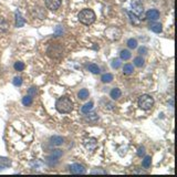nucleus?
<instances>
[{
	"mask_svg": "<svg viewBox=\"0 0 177 177\" xmlns=\"http://www.w3.org/2000/svg\"><path fill=\"white\" fill-rule=\"evenodd\" d=\"M84 146L88 151H94L96 148V146H98V142H96L95 138H88V140L84 141Z\"/></svg>",
	"mask_w": 177,
	"mask_h": 177,
	"instance_id": "8",
	"label": "nucleus"
},
{
	"mask_svg": "<svg viewBox=\"0 0 177 177\" xmlns=\"http://www.w3.org/2000/svg\"><path fill=\"white\" fill-rule=\"evenodd\" d=\"M138 52H140V53H142V54H146L147 49H146V48H145V47H142V48H140V50H138Z\"/></svg>",
	"mask_w": 177,
	"mask_h": 177,
	"instance_id": "36",
	"label": "nucleus"
},
{
	"mask_svg": "<svg viewBox=\"0 0 177 177\" xmlns=\"http://www.w3.org/2000/svg\"><path fill=\"white\" fill-rule=\"evenodd\" d=\"M92 174H106V172L102 171V169H93V171H92Z\"/></svg>",
	"mask_w": 177,
	"mask_h": 177,
	"instance_id": "35",
	"label": "nucleus"
},
{
	"mask_svg": "<svg viewBox=\"0 0 177 177\" xmlns=\"http://www.w3.org/2000/svg\"><path fill=\"white\" fill-rule=\"evenodd\" d=\"M153 105H154V99H153L151 95L144 94L138 99V106H140L142 110L148 111L152 109Z\"/></svg>",
	"mask_w": 177,
	"mask_h": 177,
	"instance_id": "4",
	"label": "nucleus"
},
{
	"mask_svg": "<svg viewBox=\"0 0 177 177\" xmlns=\"http://www.w3.org/2000/svg\"><path fill=\"white\" fill-rule=\"evenodd\" d=\"M121 60L120 59H114L113 61H112V68L113 69H119L120 67H121Z\"/></svg>",
	"mask_w": 177,
	"mask_h": 177,
	"instance_id": "32",
	"label": "nucleus"
},
{
	"mask_svg": "<svg viewBox=\"0 0 177 177\" xmlns=\"http://www.w3.org/2000/svg\"><path fill=\"white\" fill-rule=\"evenodd\" d=\"M121 95H122V92L121 90L117 88H114L112 91H111V98L113 99V100H117V99L121 98Z\"/></svg>",
	"mask_w": 177,
	"mask_h": 177,
	"instance_id": "16",
	"label": "nucleus"
},
{
	"mask_svg": "<svg viewBox=\"0 0 177 177\" xmlns=\"http://www.w3.org/2000/svg\"><path fill=\"white\" fill-rule=\"evenodd\" d=\"M22 104L25 105V106H30L31 104H32V96L30 95H26L22 98Z\"/></svg>",
	"mask_w": 177,
	"mask_h": 177,
	"instance_id": "21",
	"label": "nucleus"
},
{
	"mask_svg": "<svg viewBox=\"0 0 177 177\" xmlns=\"http://www.w3.org/2000/svg\"><path fill=\"white\" fill-rule=\"evenodd\" d=\"M8 28H9V23L6 21V19H3L0 17V33L6 32V31L8 30Z\"/></svg>",
	"mask_w": 177,
	"mask_h": 177,
	"instance_id": "14",
	"label": "nucleus"
},
{
	"mask_svg": "<svg viewBox=\"0 0 177 177\" xmlns=\"http://www.w3.org/2000/svg\"><path fill=\"white\" fill-rule=\"evenodd\" d=\"M12 83H13V85L20 86L22 84V78H20V76H16L15 79L12 80Z\"/></svg>",
	"mask_w": 177,
	"mask_h": 177,
	"instance_id": "31",
	"label": "nucleus"
},
{
	"mask_svg": "<svg viewBox=\"0 0 177 177\" xmlns=\"http://www.w3.org/2000/svg\"><path fill=\"white\" fill-rule=\"evenodd\" d=\"M15 16H16V27L17 28L23 27L25 23H26V20L23 19V17L21 16V13L19 12V11H16Z\"/></svg>",
	"mask_w": 177,
	"mask_h": 177,
	"instance_id": "11",
	"label": "nucleus"
},
{
	"mask_svg": "<svg viewBox=\"0 0 177 177\" xmlns=\"http://www.w3.org/2000/svg\"><path fill=\"white\" fill-rule=\"evenodd\" d=\"M133 72H134V67L132 64L127 63L124 65V68H123V73L125 74V75H131Z\"/></svg>",
	"mask_w": 177,
	"mask_h": 177,
	"instance_id": "15",
	"label": "nucleus"
},
{
	"mask_svg": "<svg viewBox=\"0 0 177 177\" xmlns=\"http://www.w3.org/2000/svg\"><path fill=\"white\" fill-rule=\"evenodd\" d=\"M105 37L107 38L111 41H116V40H120L122 37V31L121 29L117 27H110L105 30Z\"/></svg>",
	"mask_w": 177,
	"mask_h": 177,
	"instance_id": "6",
	"label": "nucleus"
},
{
	"mask_svg": "<svg viewBox=\"0 0 177 177\" xmlns=\"http://www.w3.org/2000/svg\"><path fill=\"white\" fill-rule=\"evenodd\" d=\"M126 3L128 5V8L125 9L126 11L134 13L137 17H142L144 12V7L141 2V0H125Z\"/></svg>",
	"mask_w": 177,
	"mask_h": 177,
	"instance_id": "2",
	"label": "nucleus"
},
{
	"mask_svg": "<svg viewBox=\"0 0 177 177\" xmlns=\"http://www.w3.org/2000/svg\"><path fill=\"white\" fill-rule=\"evenodd\" d=\"M150 29L156 33H159V32H162L163 28H162V25L161 23H153V25L150 26Z\"/></svg>",
	"mask_w": 177,
	"mask_h": 177,
	"instance_id": "18",
	"label": "nucleus"
},
{
	"mask_svg": "<svg viewBox=\"0 0 177 177\" xmlns=\"http://www.w3.org/2000/svg\"><path fill=\"white\" fill-rule=\"evenodd\" d=\"M78 96H79L80 100H86L88 98V91L86 88H82L80 90V92L78 93Z\"/></svg>",
	"mask_w": 177,
	"mask_h": 177,
	"instance_id": "19",
	"label": "nucleus"
},
{
	"mask_svg": "<svg viewBox=\"0 0 177 177\" xmlns=\"http://www.w3.org/2000/svg\"><path fill=\"white\" fill-rule=\"evenodd\" d=\"M79 20L81 23L85 26L92 25L95 21V13L91 9H83L79 13Z\"/></svg>",
	"mask_w": 177,
	"mask_h": 177,
	"instance_id": "3",
	"label": "nucleus"
},
{
	"mask_svg": "<svg viewBox=\"0 0 177 177\" xmlns=\"http://www.w3.org/2000/svg\"><path fill=\"white\" fill-rule=\"evenodd\" d=\"M70 172L72 174H84V173H85V169H84V167H83L82 165L75 163V164H73L70 167Z\"/></svg>",
	"mask_w": 177,
	"mask_h": 177,
	"instance_id": "9",
	"label": "nucleus"
},
{
	"mask_svg": "<svg viewBox=\"0 0 177 177\" xmlns=\"http://www.w3.org/2000/svg\"><path fill=\"white\" fill-rule=\"evenodd\" d=\"M101 81L103 83H111L113 81V74H111V73L103 74L101 78Z\"/></svg>",
	"mask_w": 177,
	"mask_h": 177,
	"instance_id": "17",
	"label": "nucleus"
},
{
	"mask_svg": "<svg viewBox=\"0 0 177 177\" xmlns=\"http://www.w3.org/2000/svg\"><path fill=\"white\" fill-rule=\"evenodd\" d=\"M55 109L60 112V113H69L73 109V103L68 96H62L55 103Z\"/></svg>",
	"mask_w": 177,
	"mask_h": 177,
	"instance_id": "1",
	"label": "nucleus"
},
{
	"mask_svg": "<svg viewBox=\"0 0 177 177\" xmlns=\"http://www.w3.org/2000/svg\"><path fill=\"white\" fill-rule=\"evenodd\" d=\"M61 156H62V151L61 150H55V151H53V153L51 154L49 159H55V161H58Z\"/></svg>",
	"mask_w": 177,
	"mask_h": 177,
	"instance_id": "20",
	"label": "nucleus"
},
{
	"mask_svg": "<svg viewBox=\"0 0 177 177\" xmlns=\"http://www.w3.org/2000/svg\"><path fill=\"white\" fill-rule=\"evenodd\" d=\"M10 166H11V161L8 157L0 156V169H6Z\"/></svg>",
	"mask_w": 177,
	"mask_h": 177,
	"instance_id": "12",
	"label": "nucleus"
},
{
	"mask_svg": "<svg viewBox=\"0 0 177 177\" xmlns=\"http://www.w3.org/2000/svg\"><path fill=\"white\" fill-rule=\"evenodd\" d=\"M47 53L49 57L53 59H58V58H61L62 55H63V48H62L61 44H59V43H55V44H51V46L48 48L47 50Z\"/></svg>",
	"mask_w": 177,
	"mask_h": 177,
	"instance_id": "5",
	"label": "nucleus"
},
{
	"mask_svg": "<svg viewBox=\"0 0 177 177\" xmlns=\"http://www.w3.org/2000/svg\"><path fill=\"white\" fill-rule=\"evenodd\" d=\"M50 143L54 146H59V145L63 144V138L61 136H53V137L50 138Z\"/></svg>",
	"mask_w": 177,
	"mask_h": 177,
	"instance_id": "13",
	"label": "nucleus"
},
{
	"mask_svg": "<svg viewBox=\"0 0 177 177\" xmlns=\"http://www.w3.org/2000/svg\"><path fill=\"white\" fill-rule=\"evenodd\" d=\"M146 18L148 20H157L159 18V11L156 9H150L146 12Z\"/></svg>",
	"mask_w": 177,
	"mask_h": 177,
	"instance_id": "10",
	"label": "nucleus"
},
{
	"mask_svg": "<svg viewBox=\"0 0 177 177\" xmlns=\"http://www.w3.org/2000/svg\"><path fill=\"white\" fill-rule=\"evenodd\" d=\"M62 32H63V29H62L61 26H57V27H55V31H54L55 36H61Z\"/></svg>",
	"mask_w": 177,
	"mask_h": 177,
	"instance_id": "34",
	"label": "nucleus"
},
{
	"mask_svg": "<svg viewBox=\"0 0 177 177\" xmlns=\"http://www.w3.org/2000/svg\"><path fill=\"white\" fill-rule=\"evenodd\" d=\"M126 12L128 13V16H130V18H131V20H132V22L133 23H135V25H138V17L137 16H135L134 13H132V12H130V11H126Z\"/></svg>",
	"mask_w": 177,
	"mask_h": 177,
	"instance_id": "30",
	"label": "nucleus"
},
{
	"mask_svg": "<svg viewBox=\"0 0 177 177\" xmlns=\"http://www.w3.org/2000/svg\"><path fill=\"white\" fill-rule=\"evenodd\" d=\"M37 88L36 86H31L29 90H28V95H30V96H36L37 94Z\"/></svg>",
	"mask_w": 177,
	"mask_h": 177,
	"instance_id": "33",
	"label": "nucleus"
},
{
	"mask_svg": "<svg viewBox=\"0 0 177 177\" xmlns=\"http://www.w3.org/2000/svg\"><path fill=\"white\" fill-rule=\"evenodd\" d=\"M86 114H88V115L85 116V120L86 121H88V122H95V121L99 119L98 115H96L95 113H88V112Z\"/></svg>",
	"mask_w": 177,
	"mask_h": 177,
	"instance_id": "26",
	"label": "nucleus"
},
{
	"mask_svg": "<svg viewBox=\"0 0 177 177\" xmlns=\"http://www.w3.org/2000/svg\"><path fill=\"white\" fill-rule=\"evenodd\" d=\"M144 153H145V151H144V147H140V148H138V152H137V155L138 156H142V155H144Z\"/></svg>",
	"mask_w": 177,
	"mask_h": 177,
	"instance_id": "37",
	"label": "nucleus"
},
{
	"mask_svg": "<svg viewBox=\"0 0 177 177\" xmlns=\"http://www.w3.org/2000/svg\"><path fill=\"white\" fill-rule=\"evenodd\" d=\"M88 71H91L92 73H94V74H99L100 73V68L96 65V64H94V63H92V64H90L88 67Z\"/></svg>",
	"mask_w": 177,
	"mask_h": 177,
	"instance_id": "23",
	"label": "nucleus"
},
{
	"mask_svg": "<svg viewBox=\"0 0 177 177\" xmlns=\"http://www.w3.org/2000/svg\"><path fill=\"white\" fill-rule=\"evenodd\" d=\"M13 67H15V70L16 71H23V70H25L26 65H25V63H23V62L18 61V62H16Z\"/></svg>",
	"mask_w": 177,
	"mask_h": 177,
	"instance_id": "28",
	"label": "nucleus"
},
{
	"mask_svg": "<svg viewBox=\"0 0 177 177\" xmlns=\"http://www.w3.org/2000/svg\"><path fill=\"white\" fill-rule=\"evenodd\" d=\"M60 6H61V0H46L47 9L55 11L57 9H59Z\"/></svg>",
	"mask_w": 177,
	"mask_h": 177,
	"instance_id": "7",
	"label": "nucleus"
},
{
	"mask_svg": "<svg viewBox=\"0 0 177 177\" xmlns=\"http://www.w3.org/2000/svg\"><path fill=\"white\" fill-rule=\"evenodd\" d=\"M127 46L130 49H136L137 48V41H136V39H128L127 41Z\"/></svg>",
	"mask_w": 177,
	"mask_h": 177,
	"instance_id": "27",
	"label": "nucleus"
},
{
	"mask_svg": "<svg viewBox=\"0 0 177 177\" xmlns=\"http://www.w3.org/2000/svg\"><path fill=\"white\" fill-rule=\"evenodd\" d=\"M120 57H121V59L122 60H128V59L131 58V52L128 51V50H122L121 51V53H120Z\"/></svg>",
	"mask_w": 177,
	"mask_h": 177,
	"instance_id": "22",
	"label": "nucleus"
},
{
	"mask_svg": "<svg viewBox=\"0 0 177 177\" xmlns=\"http://www.w3.org/2000/svg\"><path fill=\"white\" fill-rule=\"evenodd\" d=\"M151 164H152V158H151V156H145L143 159V163H142V165H143L144 168H148L151 166Z\"/></svg>",
	"mask_w": 177,
	"mask_h": 177,
	"instance_id": "24",
	"label": "nucleus"
},
{
	"mask_svg": "<svg viewBox=\"0 0 177 177\" xmlns=\"http://www.w3.org/2000/svg\"><path fill=\"white\" fill-rule=\"evenodd\" d=\"M92 107H93V102H88V103H86L84 106H82L81 111H82L84 114H86L88 112H90V111L92 110Z\"/></svg>",
	"mask_w": 177,
	"mask_h": 177,
	"instance_id": "25",
	"label": "nucleus"
},
{
	"mask_svg": "<svg viewBox=\"0 0 177 177\" xmlns=\"http://www.w3.org/2000/svg\"><path fill=\"white\" fill-rule=\"evenodd\" d=\"M134 64L138 68L143 67L144 65V59L142 58V57H136V58L134 59Z\"/></svg>",
	"mask_w": 177,
	"mask_h": 177,
	"instance_id": "29",
	"label": "nucleus"
}]
</instances>
